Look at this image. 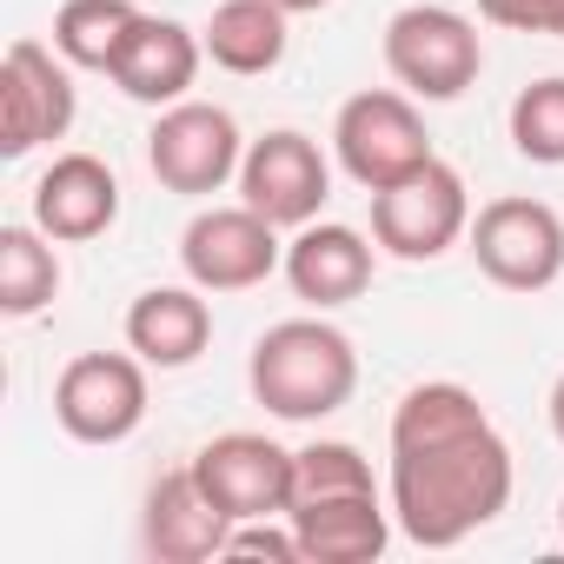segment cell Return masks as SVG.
Returning <instances> with one entry per match:
<instances>
[{"label": "cell", "mask_w": 564, "mask_h": 564, "mask_svg": "<svg viewBox=\"0 0 564 564\" xmlns=\"http://www.w3.org/2000/svg\"><path fill=\"white\" fill-rule=\"evenodd\" d=\"M511 445L458 379H425L392 405V518L412 544L452 551L511 505Z\"/></svg>", "instance_id": "obj_1"}, {"label": "cell", "mask_w": 564, "mask_h": 564, "mask_svg": "<svg viewBox=\"0 0 564 564\" xmlns=\"http://www.w3.org/2000/svg\"><path fill=\"white\" fill-rule=\"evenodd\" d=\"M252 399L286 419V425H319L359 392V346L333 319H279L252 339L246 359Z\"/></svg>", "instance_id": "obj_2"}, {"label": "cell", "mask_w": 564, "mask_h": 564, "mask_svg": "<svg viewBox=\"0 0 564 564\" xmlns=\"http://www.w3.org/2000/svg\"><path fill=\"white\" fill-rule=\"evenodd\" d=\"M386 74L412 94V100H465L485 74V41L458 8L438 0H412L386 21Z\"/></svg>", "instance_id": "obj_3"}, {"label": "cell", "mask_w": 564, "mask_h": 564, "mask_svg": "<svg viewBox=\"0 0 564 564\" xmlns=\"http://www.w3.org/2000/svg\"><path fill=\"white\" fill-rule=\"evenodd\" d=\"M333 153H339L352 186L386 193V186H399L405 173H419L432 160V133H425V113L405 87H366L339 107Z\"/></svg>", "instance_id": "obj_4"}, {"label": "cell", "mask_w": 564, "mask_h": 564, "mask_svg": "<svg viewBox=\"0 0 564 564\" xmlns=\"http://www.w3.org/2000/svg\"><path fill=\"white\" fill-rule=\"evenodd\" d=\"M465 232H471V193H465V173L445 166L438 153L419 173H405L399 186L372 193V239H379V252H392L405 265L445 259Z\"/></svg>", "instance_id": "obj_5"}, {"label": "cell", "mask_w": 564, "mask_h": 564, "mask_svg": "<svg viewBox=\"0 0 564 564\" xmlns=\"http://www.w3.org/2000/svg\"><path fill=\"white\" fill-rule=\"evenodd\" d=\"M465 246H471L478 272L505 293H544L564 279V219L544 199H524V193L485 199L471 213Z\"/></svg>", "instance_id": "obj_6"}, {"label": "cell", "mask_w": 564, "mask_h": 564, "mask_svg": "<svg viewBox=\"0 0 564 564\" xmlns=\"http://www.w3.org/2000/svg\"><path fill=\"white\" fill-rule=\"evenodd\" d=\"M147 359L127 352H80L54 379V425L74 445H127L147 425Z\"/></svg>", "instance_id": "obj_7"}, {"label": "cell", "mask_w": 564, "mask_h": 564, "mask_svg": "<svg viewBox=\"0 0 564 564\" xmlns=\"http://www.w3.org/2000/svg\"><path fill=\"white\" fill-rule=\"evenodd\" d=\"M74 113H80L74 67L61 61V47L21 34L8 47V61H0V153L28 160L34 147L67 140L74 133Z\"/></svg>", "instance_id": "obj_8"}, {"label": "cell", "mask_w": 564, "mask_h": 564, "mask_svg": "<svg viewBox=\"0 0 564 564\" xmlns=\"http://www.w3.org/2000/svg\"><path fill=\"white\" fill-rule=\"evenodd\" d=\"M239 160H246V140H239V120L213 100H180V107H160L153 133H147V166L166 193L180 199H206L219 193L226 180H239Z\"/></svg>", "instance_id": "obj_9"}, {"label": "cell", "mask_w": 564, "mask_h": 564, "mask_svg": "<svg viewBox=\"0 0 564 564\" xmlns=\"http://www.w3.org/2000/svg\"><path fill=\"white\" fill-rule=\"evenodd\" d=\"M239 199L252 213H265L279 232H300L326 213L333 199V160L319 153L313 133L300 127H272L259 140H246V160H239Z\"/></svg>", "instance_id": "obj_10"}, {"label": "cell", "mask_w": 564, "mask_h": 564, "mask_svg": "<svg viewBox=\"0 0 564 564\" xmlns=\"http://www.w3.org/2000/svg\"><path fill=\"white\" fill-rule=\"evenodd\" d=\"M180 265L199 293H252L286 265V246H279V226L265 213L239 199V206H206L186 219Z\"/></svg>", "instance_id": "obj_11"}, {"label": "cell", "mask_w": 564, "mask_h": 564, "mask_svg": "<svg viewBox=\"0 0 564 564\" xmlns=\"http://www.w3.org/2000/svg\"><path fill=\"white\" fill-rule=\"evenodd\" d=\"M193 478L206 498L239 524V518H286L293 505V452L272 445L265 432H219L193 452Z\"/></svg>", "instance_id": "obj_12"}, {"label": "cell", "mask_w": 564, "mask_h": 564, "mask_svg": "<svg viewBox=\"0 0 564 564\" xmlns=\"http://www.w3.org/2000/svg\"><path fill=\"white\" fill-rule=\"evenodd\" d=\"M226 531L232 518L206 498V485L193 478V465H173L147 485V505H140V551L153 564H206L226 551Z\"/></svg>", "instance_id": "obj_13"}, {"label": "cell", "mask_w": 564, "mask_h": 564, "mask_svg": "<svg viewBox=\"0 0 564 564\" xmlns=\"http://www.w3.org/2000/svg\"><path fill=\"white\" fill-rule=\"evenodd\" d=\"M372 265H379V239H366L359 226L339 219H313L286 239V286L313 306V313H339L372 286Z\"/></svg>", "instance_id": "obj_14"}, {"label": "cell", "mask_w": 564, "mask_h": 564, "mask_svg": "<svg viewBox=\"0 0 564 564\" xmlns=\"http://www.w3.org/2000/svg\"><path fill=\"white\" fill-rule=\"evenodd\" d=\"M120 219V180L100 153H61L41 180H34V226L61 246H87L100 232H113Z\"/></svg>", "instance_id": "obj_15"}, {"label": "cell", "mask_w": 564, "mask_h": 564, "mask_svg": "<svg viewBox=\"0 0 564 564\" xmlns=\"http://www.w3.org/2000/svg\"><path fill=\"white\" fill-rule=\"evenodd\" d=\"M199 61H206V41L166 14H140V28L127 34L120 61H113V87L140 107H180L193 100V80H199Z\"/></svg>", "instance_id": "obj_16"}, {"label": "cell", "mask_w": 564, "mask_h": 564, "mask_svg": "<svg viewBox=\"0 0 564 564\" xmlns=\"http://www.w3.org/2000/svg\"><path fill=\"white\" fill-rule=\"evenodd\" d=\"M306 564H372L392 544V498L379 491H339V498H300L286 505Z\"/></svg>", "instance_id": "obj_17"}, {"label": "cell", "mask_w": 564, "mask_h": 564, "mask_svg": "<svg viewBox=\"0 0 564 564\" xmlns=\"http://www.w3.org/2000/svg\"><path fill=\"white\" fill-rule=\"evenodd\" d=\"M127 346L153 366V372H186L206 346H213V306L193 286H147L127 306Z\"/></svg>", "instance_id": "obj_18"}, {"label": "cell", "mask_w": 564, "mask_h": 564, "mask_svg": "<svg viewBox=\"0 0 564 564\" xmlns=\"http://www.w3.org/2000/svg\"><path fill=\"white\" fill-rule=\"evenodd\" d=\"M206 41V61L232 80H259L286 61L293 47V14L279 8V0H219L213 21L199 28Z\"/></svg>", "instance_id": "obj_19"}, {"label": "cell", "mask_w": 564, "mask_h": 564, "mask_svg": "<svg viewBox=\"0 0 564 564\" xmlns=\"http://www.w3.org/2000/svg\"><path fill=\"white\" fill-rule=\"evenodd\" d=\"M61 239H47L34 219L28 226H0V313L34 319L61 293Z\"/></svg>", "instance_id": "obj_20"}, {"label": "cell", "mask_w": 564, "mask_h": 564, "mask_svg": "<svg viewBox=\"0 0 564 564\" xmlns=\"http://www.w3.org/2000/svg\"><path fill=\"white\" fill-rule=\"evenodd\" d=\"M140 28V8L133 0H61V14H54V47L67 67L80 74H113L127 34Z\"/></svg>", "instance_id": "obj_21"}, {"label": "cell", "mask_w": 564, "mask_h": 564, "mask_svg": "<svg viewBox=\"0 0 564 564\" xmlns=\"http://www.w3.org/2000/svg\"><path fill=\"white\" fill-rule=\"evenodd\" d=\"M511 147L531 166H564V74H544L531 87H518L511 100Z\"/></svg>", "instance_id": "obj_22"}, {"label": "cell", "mask_w": 564, "mask_h": 564, "mask_svg": "<svg viewBox=\"0 0 564 564\" xmlns=\"http://www.w3.org/2000/svg\"><path fill=\"white\" fill-rule=\"evenodd\" d=\"M339 491H379L366 452L346 445V438H313V445H300V452H293V505H300V498H339Z\"/></svg>", "instance_id": "obj_23"}, {"label": "cell", "mask_w": 564, "mask_h": 564, "mask_svg": "<svg viewBox=\"0 0 564 564\" xmlns=\"http://www.w3.org/2000/svg\"><path fill=\"white\" fill-rule=\"evenodd\" d=\"M219 557H265V564H306V551H300V531H293V518L279 524V518H239L232 531H226V551Z\"/></svg>", "instance_id": "obj_24"}, {"label": "cell", "mask_w": 564, "mask_h": 564, "mask_svg": "<svg viewBox=\"0 0 564 564\" xmlns=\"http://www.w3.org/2000/svg\"><path fill=\"white\" fill-rule=\"evenodd\" d=\"M478 14L505 34H557L564 41V0H478Z\"/></svg>", "instance_id": "obj_25"}, {"label": "cell", "mask_w": 564, "mask_h": 564, "mask_svg": "<svg viewBox=\"0 0 564 564\" xmlns=\"http://www.w3.org/2000/svg\"><path fill=\"white\" fill-rule=\"evenodd\" d=\"M544 412H551V438L564 445V372H557V386H551V399H544Z\"/></svg>", "instance_id": "obj_26"}, {"label": "cell", "mask_w": 564, "mask_h": 564, "mask_svg": "<svg viewBox=\"0 0 564 564\" xmlns=\"http://www.w3.org/2000/svg\"><path fill=\"white\" fill-rule=\"evenodd\" d=\"M286 14H319V8H333V0H279Z\"/></svg>", "instance_id": "obj_27"}, {"label": "cell", "mask_w": 564, "mask_h": 564, "mask_svg": "<svg viewBox=\"0 0 564 564\" xmlns=\"http://www.w3.org/2000/svg\"><path fill=\"white\" fill-rule=\"evenodd\" d=\"M557 538H564V498H557Z\"/></svg>", "instance_id": "obj_28"}]
</instances>
